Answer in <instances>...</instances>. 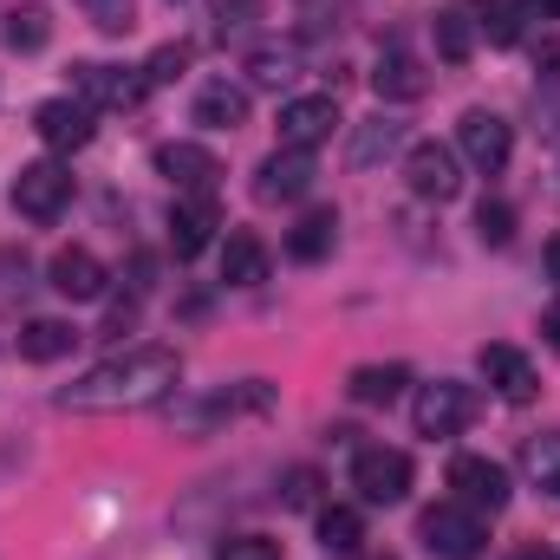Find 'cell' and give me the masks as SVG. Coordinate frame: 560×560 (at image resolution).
I'll use <instances>...</instances> for the list:
<instances>
[{"instance_id": "cell-28", "label": "cell", "mask_w": 560, "mask_h": 560, "mask_svg": "<svg viewBox=\"0 0 560 560\" xmlns=\"http://www.w3.org/2000/svg\"><path fill=\"white\" fill-rule=\"evenodd\" d=\"M469 46H476V20H469V7H443V13H436V52H443L450 66H463Z\"/></svg>"}, {"instance_id": "cell-41", "label": "cell", "mask_w": 560, "mask_h": 560, "mask_svg": "<svg viewBox=\"0 0 560 560\" xmlns=\"http://www.w3.org/2000/svg\"><path fill=\"white\" fill-rule=\"evenodd\" d=\"M541 7H548V13H560V0H541Z\"/></svg>"}, {"instance_id": "cell-40", "label": "cell", "mask_w": 560, "mask_h": 560, "mask_svg": "<svg viewBox=\"0 0 560 560\" xmlns=\"http://www.w3.org/2000/svg\"><path fill=\"white\" fill-rule=\"evenodd\" d=\"M548 280H555V287H560V235H555V242H548Z\"/></svg>"}, {"instance_id": "cell-37", "label": "cell", "mask_w": 560, "mask_h": 560, "mask_svg": "<svg viewBox=\"0 0 560 560\" xmlns=\"http://www.w3.org/2000/svg\"><path fill=\"white\" fill-rule=\"evenodd\" d=\"M535 72L560 79V39H541V46H535Z\"/></svg>"}, {"instance_id": "cell-36", "label": "cell", "mask_w": 560, "mask_h": 560, "mask_svg": "<svg viewBox=\"0 0 560 560\" xmlns=\"http://www.w3.org/2000/svg\"><path fill=\"white\" fill-rule=\"evenodd\" d=\"M131 326H138V300H118V306L105 313V332L118 339V332H131Z\"/></svg>"}, {"instance_id": "cell-7", "label": "cell", "mask_w": 560, "mask_h": 560, "mask_svg": "<svg viewBox=\"0 0 560 560\" xmlns=\"http://www.w3.org/2000/svg\"><path fill=\"white\" fill-rule=\"evenodd\" d=\"M469 418H476V392H469V385H456V378L418 385V405H411L418 436H456Z\"/></svg>"}, {"instance_id": "cell-11", "label": "cell", "mask_w": 560, "mask_h": 560, "mask_svg": "<svg viewBox=\"0 0 560 560\" xmlns=\"http://www.w3.org/2000/svg\"><path fill=\"white\" fill-rule=\"evenodd\" d=\"M156 176H170L183 196H215V176H222V163H215V150H202V143H156Z\"/></svg>"}, {"instance_id": "cell-12", "label": "cell", "mask_w": 560, "mask_h": 560, "mask_svg": "<svg viewBox=\"0 0 560 560\" xmlns=\"http://www.w3.org/2000/svg\"><path fill=\"white\" fill-rule=\"evenodd\" d=\"M313 176H319L313 170V150H287L280 143L275 156L255 170V202H300L313 189Z\"/></svg>"}, {"instance_id": "cell-2", "label": "cell", "mask_w": 560, "mask_h": 560, "mask_svg": "<svg viewBox=\"0 0 560 560\" xmlns=\"http://www.w3.org/2000/svg\"><path fill=\"white\" fill-rule=\"evenodd\" d=\"M418 541L436 560H476L482 548H489V528H482L476 509H463V502H436V509H423L418 515Z\"/></svg>"}, {"instance_id": "cell-17", "label": "cell", "mask_w": 560, "mask_h": 560, "mask_svg": "<svg viewBox=\"0 0 560 560\" xmlns=\"http://www.w3.org/2000/svg\"><path fill=\"white\" fill-rule=\"evenodd\" d=\"M482 378H489L495 398H509V405H528V398L541 392L528 352H515V346H482Z\"/></svg>"}, {"instance_id": "cell-8", "label": "cell", "mask_w": 560, "mask_h": 560, "mask_svg": "<svg viewBox=\"0 0 560 560\" xmlns=\"http://www.w3.org/2000/svg\"><path fill=\"white\" fill-rule=\"evenodd\" d=\"M72 85L85 105H105V112H138L150 92L143 66H72Z\"/></svg>"}, {"instance_id": "cell-27", "label": "cell", "mask_w": 560, "mask_h": 560, "mask_svg": "<svg viewBox=\"0 0 560 560\" xmlns=\"http://www.w3.org/2000/svg\"><path fill=\"white\" fill-rule=\"evenodd\" d=\"M476 26L489 33V46H515L522 39V20H528V0H476Z\"/></svg>"}, {"instance_id": "cell-6", "label": "cell", "mask_w": 560, "mask_h": 560, "mask_svg": "<svg viewBox=\"0 0 560 560\" xmlns=\"http://www.w3.org/2000/svg\"><path fill=\"white\" fill-rule=\"evenodd\" d=\"M450 489H456V502L463 509H476V515H502L509 509V469L495 463V456H456L450 463Z\"/></svg>"}, {"instance_id": "cell-21", "label": "cell", "mask_w": 560, "mask_h": 560, "mask_svg": "<svg viewBox=\"0 0 560 560\" xmlns=\"http://www.w3.org/2000/svg\"><path fill=\"white\" fill-rule=\"evenodd\" d=\"M79 346V326L72 319H26L20 326V359L26 365H52V359H66Z\"/></svg>"}, {"instance_id": "cell-39", "label": "cell", "mask_w": 560, "mask_h": 560, "mask_svg": "<svg viewBox=\"0 0 560 560\" xmlns=\"http://www.w3.org/2000/svg\"><path fill=\"white\" fill-rule=\"evenodd\" d=\"M509 560H555V555H548L541 541H528V548H515V555H509Z\"/></svg>"}, {"instance_id": "cell-34", "label": "cell", "mask_w": 560, "mask_h": 560, "mask_svg": "<svg viewBox=\"0 0 560 560\" xmlns=\"http://www.w3.org/2000/svg\"><path fill=\"white\" fill-rule=\"evenodd\" d=\"M280 502L287 509H319V469H287V489H280Z\"/></svg>"}, {"instance_id": "cell-22", "label": "cell", "mask_w": 560, "mask_h": 560, "mask_svg": "<svg viewBox=\"0 0 560 560\" xmlns=\"http://www.w3.org/2000/svg\"><path fill=\"white\" fill-rule=\"evenodd\" d=\"M300 46L293 39H280V46H255L248 52V85H261V92H287L293 79H300Z\"/></svg>"}, {"instance_id": "cell-24", "label": "cell", "mask_w": 560, "mask_h": 560, "mask_svg": "<svg viewBox=\"0 0 560 560\" xmlns=\"http://www.w3.org/2000/svg\"><path fill=\"white\" fill-rule=\"evenodd\" d=\"M405 385H411V372H405V365H359V372L346 378L352 405H392Z\"/></svg>"}, {"instance_id": "cell-20", "label": "cell", "mask_w": 560, "mask_h": 560, "mask_svg": "<svg viewBox=\"0 0 560 560\" xmlns=\"http://www.w3.org/2000/svg\"><path fill=\"white\" fill-rule=\"evenodd\" d=\"M332 242H339V215H332V209H306V215L287 229V255H293V261H306V268H313V261H326V255H332Z\"/></svg>"}, {"instance_id": "cell-13", "label": "cell", "mask_w": 560, "mask_h": 560, "mask_svg": "<svg viewBox=\"0 0 560 560\" xmlns=\"http://www.w3.org/2000/svg\"><path fill=\"white\" fill-rule=\"evenodd\" d=\"M332 125H339V98H332V92H319V98H287V105H280V143H287V150L326 143Z\"/></svg>"}, {"instance_id": "cell-42", "label": "cell", "mask_w": 560, "mask_h": 560, "mask_svg": "<svg viewBox=\"0 0 560 560\" xmlns=\"http://www.w3.org/2000/svg\"><path fill=\"white\" fill-rule=\"evenodd\" d=\"M365 560H398V555H365Z\"/></svg>"}, {"instance_id": "cell-23", "label": "cell", "mask_w": 560, "mask_h": 560, "mask_svg": "<svg viewBox=\"0 0 560 560\" xmlns=\"http://www.w3.org/2000/svg\"><path fill=\"white\" fill-rule=\"evenodd\" d=\"M522 476L560 502V430H541V436H522Z\"/></svg>"}, {"instance_id": "cell-1", "label": "cell", "mask_w": 560, "mask_h": 560, "mask_svg": "<svg viewBox=\"0 0 560 560\" xmlns=\"http://www.w3.org/2000/svg\"><path fill=\"white\" fill-rule=\"evenodd\" d=\"M176 378H183L176 346H125V352L98 359L85 378H72L59 392V405L85 411V418H98V411H143V405H163L176 392Z\"/></svg>"}, {"instance_id": "cell-15", "label": "cell", "mask_w": 560, "mask_h": 560, "mask_svg": "<svg viewBox=\"0 0 560 560\" xmlns=\"http://www.w3.org/2000/svg\"><path fill=\"white\" fill-rule=\"evenodd\" d=\"M33 131L52 150H85L92 143V105L85 98H46V105H33Z\"/></svg>"}, {"instance_id": "cell-5", "label": "cell", "mask_w": 560, "mask_h": 560, "mask_svg": "<svg viewBox=\"0 0 560 560\" xmlns=\"http://www.w3.org/2000/svg\"><path fill=\"white\" fill-rule=\"evenodd\" d=\"M405 183H411V196H423V202H450V196H463V163H456L450 143L423 138L405 150Z\"/></svg>"}, {"instance_id": "cell-18", "label": "cell", "mask_w": 560, "mask_h": 560, "mask_svg": "<svg viewBox=\"0 0 560 560\" xmlns=\"http://www.w3.org/2000/svg\"><path fill=\"white\" fill-rule=\"evenodd\" d=\"M196 125H202V131H235V125H248V92L229 85V79H209V85L196 92Z\"/></svg>"}, {"instance_id": "cell-29", "label": "cell", "mask_w": 560, "mask_h": 560, "mask_svg": "<svg viewBox=\"0 0 560 560\" xmlns=\"http://www.w3.org/2000/svg\"><path fill=\"white\" fill-rule=\"evenodd\" d=\"M46 39H52L46 7H13V13H7V46H13V52H39Z\"/></svg>"}, {"instance_id": "cell-14", "label": "cell", "mask_w": 560, "mask_h": 560, "mask_svg": "<svg viewBox=\"0 0 560 560\" xmlns=\"http://www.w3.org/2000/svg\"><path fill=\"white\" fill-rule=\"evenodd\" d=\"M215 229H222L215 196H183V202L170 209V248H176V261H196V255L215 242Z\"/></svg>"}, {"instance_id": "cell-30", "label": "cell", "mask_w": 560, "mask_h": 560, "mask_svg": "<svg viewBox=\"0 0 560 560\" xmlns=\"http://www.w3.org/2000/svg\"><path fill=\"white\" fill-rule=\"evenodd\" d=\"M476 235H482L489 248H509V242H515V209H509L502 196H482V202H476Z\"/></svg>"}, {"instance_id": "cell-33", "label": "cell", "mask_w": 560, "mask_h": 560, "mask_svg": "<svg viewBox=\"0 0 560 560\" xmlns=\"http://www.w3.org/2000/svg\"><path fill=\"white\" fill-rule=\"evenodd\" d=\"M261 13H268V0H215V26H222V39H229V33H248Z\"/></svg>"}, {"instance_id": "cell-3", "label": "cell", "mask_w": 560, "mask_h": 560, "mask_svg": "<svg viewBox=\"0 0 560 560\" xmlns=\"http://www.w3.org/2000/svg\"><path fill=\"white\" fill-rule=\"evenodd\" d=\"M411 456L405 450H385V443H365L359 456H352V489L372 502V509H392V502H405L411 495Z\"/></svg>"}, {"instance_id": "cell-35", "label": "cell", "mask_w": 560, "mask_h": 560, "mask_svg": "<svg viewBox=\"0 0 560 560\" xmlns=\"http://www.w3.org/2000/svg\"><path fill=\"white\" fill-rule=\"evenodd\" d=\"M215 560H280V541H268V535H229L215 548Z\"/></svg>"}, {"instance_id": "cell-16", "label": "cell", "mask_w": 560, "mask_h": 560, "mask_svg": "<svg viewBox=\"0 0 560 560\" xmlns=\"http://www.w3.org/2000/svg\"><path fill=\"white\" fill-rule=\"evenodd\" d=\"M46 280H52V293H66V300H98V293L112 287L105 261H98L92 248H59L52 268H46Z\"/></svg>"}, {"instance_id": "cell-9", "label": "cell", "mask_w": 560, "mask_h": 560, "mask_svg": "<svg viewBox=\"0 0 560 560\" xmlns=\"http://www.w3.org/2000/svg\"><path fill=\"white\" fill-rule=\"evenodd\" d=\"M456 150H463V163H476L482 176H495L502 163H509V150H515V131L495 118V112H463V125H456Z\"/></svg>"}, {"instance_id": "cell-38", "label": "cell", "mask_w": 560, "mask_h": 560, "mask_svg": "<svg viewBox=\"0 0 560 560\" xmlns=\"http://www.w3.org/2000/svg\"><path fill=\"white\" fill-rule=\"evenodd\" d=\"M541 332H548V346L560 352V306H548V313H541Z\"/></svg>"}, {"instance_id": "cell-19", "label": "cell", "mask_w": 560, "mask_h": 560, "mask_svg": "<svg viewBox=\"0 0 560 560\" xmlns=\"http://www.w3.org/2000/svg\"><path fill=\"white\" fill-rule=\"evenodd\" d=\"M222 280H229V287H261V280H268V242H261L255 229H235V235L222 242Z\"/></svg>"}, {"instance_id": "cell-32", "label": "cell", "mask_w": 560, "mask_h": 560, "mask_svg": "<svg viewBox=\"0 0 560 560\" xmlns=\"http://www.w3.org/2000/svg\"><path fill=\"white\" fill-rule=\"evenodd\" d=\"M183 72H189V46H183V39H170V46H156V52L143 59V79H150V85H170V79H183Z\"/></svg>"}, {"instance_id": "cell-25", "label": "cell", "mask_w": 560, "mask_h": 560, "mask_svg": "<svg viewBox=\"0 0 560 560\" xmlns=\"http://www.w3.org/2000/svg\"><path fill=\"white\" fill-rule=\"evenodd\" d=\"M319 548H326V555H359V548H365V515L346 509V502L319 509Z\"/></svg>"}, {"instance_id": "cell-10", "label": "cell", "mask_w": 560, "mask_h": 560, "mask_svg": "<svg viewBox=\"0 0 560 560\" xmlns=\"http://www.w3.org/2000/svg\"><path fill=\"white\" fill-rule=\"evenodd\" d=\"M372 92H378L385 105H418L423 92H430V72H423V59L405 46V39H392V46L378 52V66H372Z\"/></svg>"}, {"instance_id": "cell-4", "label": "cell", "mask_w": 560, "mask_h": 560, "mask_svg": "<svg viewBox=\"0 0 560 560\" xmlns=\"http://www.w3.org/2000/svg\"><path fill=\"white\" fill-rule=\"evenodd\" d=\"M66 202H72V170H66V163L39 156V163H26V170L13 176V209H20L26 222H59Z\"/></svg>"}, {"instance_id": "cell-26", "label": "cell", "mask_w": 560, "mask_h": 560, "mask_svg": "<svg viewBox=\"0 0 560 560\" xmlns=\"http://www.w3.org/2000/svg\"><path fill=\"white\" fill-rule=\"evenodd\" d=\"M398 138H405V125H398V118H385V112H378V118H365V125L352 131V163H359V170H372L378 156H392V150H398Z\"/></svg>"}, {"instance_id": "cell-31", "label": "cell", "mask_w": 560, "mask_h": 560, "mask_svg": "<svg viewBox=\"0 0 560 560\" xmlns=\"http://www.w3.org/2000/svg\"><path fill=\"white\" fill-rule=\"evenodd\" d=\"M79 7L98 33H131L138 26V0H79Z\"/></svg>"}]
</instances>
